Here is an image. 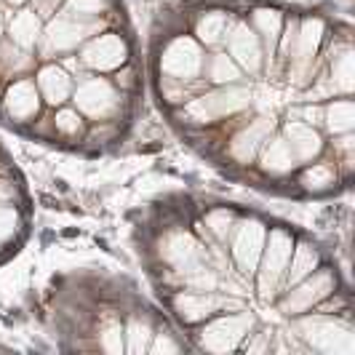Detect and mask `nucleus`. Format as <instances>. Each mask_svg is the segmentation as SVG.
Masks as SVG:
<instances>
[{"label":"nucleus","instance_id":"8","mask_svg":"<svg viewBox=\"0 0 355 355\" xmlns=\"http://www.w3.org/2000/svg\"><path fill=\"white\" fill-rule=\"evenodd\" d=\"M225 46L230 51V59L249 72H259L262 67V40L254 33V27L246 21L230 24L227 35H225Z\"/></svg>","mask_w":355,"mask_h":355},{"label":"nucleus","instance_id":"27","mask_svg":"<svg viewBox=\"0 0 355 355\" xmlns=\"http://www.w3.org/2000/svg\"><path fill=\"white\" fill-rule=\"evenodd\" d=\"M19 196L17 184L8 179H0V203H14V198Z\"/></svg>","mask_w":355,"mask_h":355},{"label":"nucleus","instance_id":"17","mask_svg":"<svg viewBox=\"0 0 355 355\" xmlns=\"http://www.w3.org/2000/svg\"><path fill=\"white\" fill-rule=\"evenodd\" d=\"M323 121H326L329 134H334V137H345V134H350V131H353V121H355L353 102H350L347 96L334 99L331 105L323 110Z\"/></svg>","mask_w":355,"mask_h":355},{"label":"nucleus","instance_id":"21","mask_svg":"<svg viewBox=\"0 0 355 355\" xmlns=\"http://www.w3.org/2000/svg\"><path fill=\"white\" fill-rule=\"evenodd\" d=\"M337 184V166L329 163H313L310 168H304L302 174V187L313 190V193H326Z\"/></svg>","mask_w":355,"mask_h":355},{"label":"nucleus","instance_id":"15","mask_svg":"<svg viewBox=\"0 0 355 355\" xmlns=\"http://www.w3.org/2000/svg\"><path fill=\"white\" fill-rule=\"evenodd\" d=\"M315 267H320V251L310 243H300L291 251V259H288V267H286L284 275V288L300 284L302 278H307Z\"/></svg>","mask_w":355,"mask_h":355},{"label":"nucleus","instance_id":"2","mask_svg":"<svg viewBox=\"0 0 355 355\" xmlns=\"http://www.w3.org/2000/svg\"><path fill=\"white\" fill-rule=\"evenodd\" d=\"M291 251H294V235L286 230V227H272L267 230L265 238V249L259 257V291L262 297H267V291H278L284 286V275L288 259H291Z\"/></svg>","mask_w":355,"mask_h":355},{"label":"nucleus","instance_id":"11","mask_svg":"<svg viewBox=\"0 0 355 355\" xmlns=\"http://www.w3.org/2000/svg\"><path fill=\"white\" fill-rule=\"evenodd\" d=\"M37 89L46 96V102L53 107H62L72 94V78L62 67L49 64L37 72Z\"/></svg>","mask_w":355,"mask_h":355},{"label":"nucleus","instance_id":"16","mask_svg":"<svg viewBox=\"0 0 355 355\" xmlns=\"http://www.w3.org/2000/svg\"><path fill=\"white\" fill-rule=\"evenodd\" d=\"M232 19L227 11H206V17L196 24V33L200 37V43L206 46H219L225 43V35L230 30Z\"/></svg>","mask_w":355,"mask_h":355},{"label":"nucleus","instance_id":"5","mask_svg":"<svg viewBox=\"0 0 355 355\" xmlns=\"http://www.w3.org/2000/svg\"><path fill=\"white\" fill-rule=\"evenodd\" d=\"M75 99V110L80 115L96 118L99 123L107 121L110 115L121 112V102H118V91L115 86L105 80V78H83L78 83V89L72 91Z\"/></svg>","mask_w":355,"mask_h":355},{"label":"nucleus","instance_id":"20","mask_svg":"<svg viewBox=\"0 0 355 355\" xmlns=\"http://www.w3.org/2000/svg\"><path fill=\"white\" fill-rule=\"evenodd\" d=\"M254 24V33L259 35V40H265L267 46H275L278 43V37H281V27H284V17L278 14V11H272V8H259V11H254V19H251Z\"/></svg>","mask_w":355,"mask_h":355},{"label":"nucleus","instance_id":"10","mask_svg":"<svg viewBox=\"0 0 355 355\" xmlns=\"http://www.w3.org/2000/svg\"><path fill=\"white\" fill-rule=\"evenodd\" d=\"M86 33H89L86 21H78V19L72 17H59L56 21L49 24L43 43L56 49V51H70V49H75L78 43H83L89 37Z\"/></svg>","mask_w":355,"mask_h":355},{"label":"nucleus","instance_id":"24","mask_svg":"<svg viewBox=\"0 0 355 355\" xmlns=\"http://www.w3.org/2000/svg\"><path fill=\"white\" fill-rule=\"evenodd\" d=\"M53 131L62 134V137H78L83 131V115L72 107H62L53 115Z\"/></svg>","mask_w":355,"mask_h":355},{"label":"nucleus","instance_id":"26","mask_svg":"<svg viewBox=\"0 0 355 355\" xmlns=\"http://www.w3.org/2000/svg\"><path fill=\"white\" fill-rule=\"evenodd\" d=\"M70 6L78 11L72 17H94L102 8V0H70Z\"/></svg>","mask_w":355,"mask_h":355},{"label":"nucleus","instance_id":"28","mask_svg":"<svg viewBox=\"0 0 355 355\" xmlns=\"http://www.w3.org/2000/svg\"><path fill=\"white\" fill-rule=\"evenodd\" d=\"M0 249H3V246H0Z\"/></svg>","mask_w":355,"mask_h":355},{"label":"nucleus","instance_id":"22","mask_svg":"<svg viewBox=\"0 0 355 355\" xmlns=\"http://www.w3.org/2000/svg\"><path fill=\"white\" fill-rule=\"evenodd\" d=\"M153 334H155V329L147 323V318H139V315H134V318L128 320V326L123 329V339H125L123 347H125V350H131V353L150 350Z\"/></svg>","mask_w":355,"mask_h":355},{"label":"nucleus","instance_id":"12","mask_svg":"<svg viewBox=\"0 0 355 355\" xmlns=\"http://www.w3.org/2000/svg\"><path fill=\"white\" fill-rule=\"evenodd\" d=\"M259 153H262V168H265L267 174H272V177H284L288 171H294L297 163H300V160L294 158L286 137H275L272 142L267 139V144H262Z\"/></svg>","mask_w":355,"mask_h":355},{"label":"nucleus","instance_id":"4","mask_svg":"<svg viewBox=\"0 0 355 355\" xmlns=\"http://www.w3.org/2000/svg\"><path fill=\"white\" fill-rule=\"evenodd\" d=\"M203 64H206V56L200 51V46L190 37L171 40L160 53V72L168 75L166 80L193 83L198 75H203Z\"/></svg>","mask_w":355,"mask_h":355},{"label":"nucleus","instance_id":"23","mask_svg":"<svg viewBox=\"0 0 355 355\" xmlns=\"http://www.w3.org/2000/svg\"><path fill=\"white\" fill-rule=\"evenodd\" d=\"M11 37L21 49H33L37 43V17L33 11H19L11 21Z\"/></svg>","mask_w":355,"mask_h":355},{"label":"nucleus","instance_id":"7","mask_svg":"<svg viewBox=\"0 0 355 355\" xmlns=\"http://www.w3.org/2000/svg\"><path fill=\"white\" fill-rule=\"evenodd\" d=\"M128 46L121 35L107 33L86 43V49L80 51V64L89 70H118L125 64Z\"/></svg>","mask_w":355,"mask_h":355},{"label":"nucleus","instance_id":"3","mask_svg":"<svg viewBox=\"0 0 355 355\" xmlns=\"http://www.w3.org/2000/svg\"><path fill=\"white\" fill-rule=\"evenodd\" d=\"M265 238L267 227L257 216L235 222V227H232L227 241H230V254L232 259H235V265H238V270H241V275H254L257 272L259 257H262V249H265Z\"/></svg>","mask_w":355,"mask_h":355},{"label":"nucleus","instance_id":"25","mask_svg":"<svg viewBox=\"0 0 355 355\" xmlns=\"http://www.w3.org/2000/svg\"><path fill=\"white\" fill-rule=\"evenodd\" d=\"M19 227H21V216L14 209V203H0V243L14 241Z\"/></svg>","mask_w":355,"mask_h":355},{"label":"nucleus","instance_id":"19","mask_svg":"<svg viewBox=\"0 0 355 355\" xmlns=\"http://www.w3.org/2000/svg\"><path fill=\"white\" fill-rule=\"evenodd\" d=\"M235 214L227 209H211V211L203 216V225H206V241L209 243H227L232 227H235Z\"/></svg>","mask_w":355,"mask_h":355},{"label":"nucleus","instance_id":"13","mask_svg":"<svg viewBox=\"0 0 355 355\" xmlns=\"http://www.w3.org/2000/svg\"><path fill=\"white\" fill-rule=\"evenodd\" d=\"M286 142H288V147H291V153H294L297 160H310L320 153L318 131H313V125L302 123V121L286 125Z\"/></svg>","mask_w":355,"mask_h":355},{"label":"nucleus","instance_id":"18","mask_svg":"<svg viewBox=\"0 0 355 355\" xmlns=\"http://www.w3.org/2000/svg\"><path fill=\"white\" fill-rule=\"evenodd\" d=\"M203 75L211 80V83H219V86H232L241 80V70L238 64L232 62L227 53H214L206 59L203 64Z\"/></svg>","mask_w":355,"mask_h":355},{"label":"nucleus","instance_id":"1","mask_svg":"<svg viewBox=\"0 0 355 355\" xmlns=\"http://www.w3.org/2000/svg\"><path fill=\"white\" fill-rule=\"evenodd\" d=\"M337 291V270L331 267H315L307 278L300 284L288 286L281 297V310L286 315H302L310 313L313 307H318L326 297H331Z\"/></svg>","mask_w":355,"mask_h":355},{"label":"nucleus","instance_id":"6","mask_svg":"<svg viewBox=\"0 0 355 355\" xmlns=\"http://www.w3.org/2000/svg\"><path fill=\"white\" fill-rule=\"evenodd\" d=\"M254 318L249 313H238V315H222V318H214L203 326V331L198 334L200 339V347L203 350H216V353H225V350H238L241 342L249 337Z\"/></svg>","mask_w":355,"mask_h":355},{"label":"nucleus","instance_id":"14","mask_svg":"<svg viewBox=\"0 0 355 355\" xmlns=\"http://www.w3.org/2000/svg\"><path fill=\"white\" fill-rule=\"evenodd\" d=\"M267 139H270V123H267L265 118H259V121H254L243 134L235 137L230 153L241 160V163H249V160L262 150V144H265Z\"/></svg>","mask_w":355,"mask_h":355},{"label":"nucleus","instance_id":"9","mask_svg":"<svg viewBox=\"0 0 355 355\" xmlns=\"http://www.w3.org/2000/svg\"><path fill=\"white\" fill-rule=\"evenodd\" d=\"M3 110L11 121L17 123H27L33 121L40 110V96L33 80H17L11 89L6 91V99H3Z\"/></svg>","mask_w":355,"mask_h":355}]
</instances>
